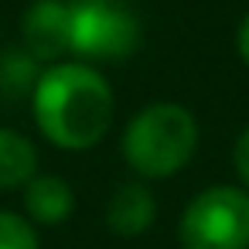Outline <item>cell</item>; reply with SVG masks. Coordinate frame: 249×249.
Wrapping results in <instances>:
<instances>
[{"mask_svg":"<svg viewBox=\"0 0 249 249\" xmlns=\"http://www.w3.org/2000/svg\"><path fill=\"white\" fill-rule=\"evenodd\" d=\"M31 103L38 130L62 150L96 147L113 123V89L86 62H55L45 69Z\"/></svg>","mask_w":249,"mask_h":249,"instance_id":"6da1fadb","label":"cell"},{"mask_svg":"<svg viewBox=\"0 0 249 249\" xmlns=\"http://www.w3.org/2000/svg\"><path fill=\"white\" fill-rule=\"evenodd\" d=\"M198 147V123L178 103H154L140 109L123 133V157L140 178L178 174Z\"/></svg>","mask_w":249,"mask_h":249,"instance_id":"7a4b0ae2","label":"cell"},{"mask_svg":"<svg viewBox=\"0 0 249 249\" xmlns=\"http://www.w3.org/2000/svg\"><path fill=\"white\" fill-rule=\"evenodd\" d=\"M232 164H235V174H239V181L246 184V191H249V126L239 133V140H235V150H232Z\"/></svg>","mask_w":249,"mask_h":249,"instance_id":"8fae6325","label":"cell"},{"mask_svg":"<svg viewBox=\"0 0 249 249\" xmlns=\"http://www.w3.org/2000/svg\"><path fill=\"white\" fill-rule=\"evenodd\" d=\"M181 249H249V191L205 188L181 215Z\"/></svg>","mask_w":249,"mask_h":249,"instance_id":"3957f363","label":"cell"},{"mask_svg":"<svg viewBox=\"0 0 249 249\" xmlns=\"http://www.w3.org/2000/svg\"><path fill=\"white\" fill-rule=\"evenodd\" d=\"M38 79H41L38 58H31L28 52H7L0 58V96L21 99V96L35 92Z\"/></svg>","mask_w":249,"mask_h":249,"instance_id":"9c48e42d","label":"cell"},{"mask_svg":"<svg viewBox=\"0 0 249 249\" xmlns=\"http://www.w3.org/2000/svg\"><path fill=\"white\" fill-rule=\"evenodd\" d=\"M38 150L28 137L0 126V188H24L35 178Z\"/></svg>","mask_w":249,"mask_h":249,"instance_id":"ba28073f","label":"cell"},{"mask_svg":"<svg viewBox=\"0 0 249 249\" xmlns=\"http://www.w3.org/2000/svg\"><path fill=\"white\" fill-rule=\"evenodd\" d=\"M0 249H38L35 225L14 212H0Z\"/></svg>","mask_w":249,"mask_h":249,"instance_id":"30bf717a","label":"cell"},{"mask_svg":"<svg viewBox=\"0 0 249 249\" xmlns=\"http://www.w3.org/2000/svg\"><path fill=\"white\" fill-rule=\"evenodd\" d=\"M235 48H239V58L249 65V14L242 18V24H239V35H235Z\"/></svg>","mask_w":249,"mask_h":249,"instance_id":"7c38bea8","label":"cell"},{"mask_svg":"<svg viewBox=\"0 0 249 249\" xmlns=\"http://www.w3.org/2000/svg\"><path fill=\"white\" fill-rule=\"evenodd\" d=\"M24 48L38 62L72 55V11L65 0H38L24 14Z\"/></svg>","mask_w":249,"mask_h":249,"instance_id":"5b68a950","label":"cell"},{"mask_svg":"<svg viewBox=\"0 0 249 249\" xmlns=\"http://www.w3.org/2000/svg\"><path fill=\"white\" fill-rule=\"evenodd\" d=\"M24 208L38 225H62L75 208V195L58 174H35L24 184Z\"/></svg>","mask_w":249,"mask_h":249,"instance_id":"52a82bcc","label":"cell"},{"mask_svg":"<svg viewBox=\"0 0 249 249\" xmlns=\"http://www.w3.org/2000/svg\"><path fill=\"white\" fill-rule=\"evenodd\" d=\"M154 215H157V201H154L150 188L137 184V181L120 184L116 195L106 205V225L116 235H140V232H147Z\"/></svg>","mask_w":249,"mask_h":249,"instance_id":"8992f818","label":"cell"},{"mask_svg":"<svg viewBox=\"0 0 249 249\" xmlns=\"http://www.w3.org/2000/svg\"><path fill=\"white\" fill-rule=\"evenodd\" d=\"M72 55L123 62L140 48V18L130 0H72Z\"/></svg>","mask_w":249,"mask_h":249,"instance_id":"277c9868","label":"cell"}]
</instances>
